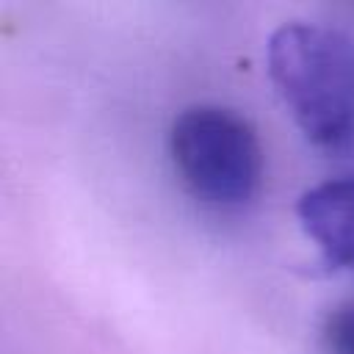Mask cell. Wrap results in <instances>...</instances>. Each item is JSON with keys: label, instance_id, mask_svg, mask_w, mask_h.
Returning a JSON list of instances; mask_svg holds the SVG:
<instances>
[{"label": "cell", "instance_id": "cell-3", "mask_svg": "<svg viewBox=\"0 0 354 354\" xmlns=\"http://www.w3.org/2000/svg\"><path fill=\"white\" fill-rule=\"evenodd\" d=\"M296 213L324 260L335 268L354 271V174L307 188Z\"/></svg>", "mask_w": 354, "mask_h": 354}, {"label": "cell", "instance_id": "cell-4", "mask_svg": "<svg viewBox=\"0 0 354 354\" xmlns=\"http://www.w3.org/2000/svg\"><path fill=\"white\" fill-rule=\"evenodd\" d=\"M321 354H354V299L335 304L318 329Z\"/></svg>", "mask_w": 354, "mask_h": 354}, {"label": "cell", "instance_id": "cell-2", "mask_svg": "<svg viewBox=\"0 0 354 354\" xmlns=\"http://www.w3.org/2000/svg\"><path fill=\"white\" fill-rule=\"evenodd\" d=\"M169 155L180 183L210 207H241L263 180V147L252 122L232 108L191 105L169 130Z\"/></svg>", "mask_w": 354, "mask_h": 354}, {"label": "cell", "instance_id": "cell-1", "mask_svg": "<svg viewBox=\"0 0 354 354\" xmlns=\"http://www.w3.org/2000/svg\"><path fill=\"white\" fill-rule=\"evenodd\" d=\"M268 77L301 136L324 155H354V39L293 19L268 39Z\"/></svg>", "mask_w": 354, "mask_h": 354}]
</instances>
